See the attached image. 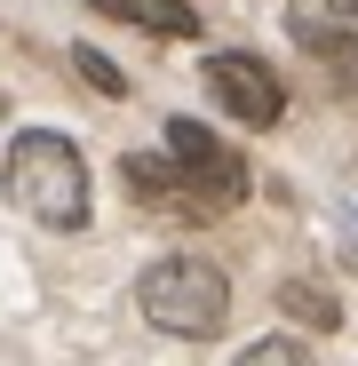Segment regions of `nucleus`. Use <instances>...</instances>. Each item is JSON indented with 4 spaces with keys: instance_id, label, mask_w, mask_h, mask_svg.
I'll list each match as a JSON object with an SVG mask.
<instances>
[{
    "instance_id": "nucleus-1",
    "label": "nucleus",
    "mask_w": 358,
    "mask_h": 366,
    "mask_svg": "<svg viewBox=\"0 0 358 366\" xmlns=\"http://www.w3.org/2000/svg\"><path fill=\"white\" fill-rule=\"evenodd\" d=\"M0 183H9L16 215H32L40 231H80V223H88V159H80L72 136H56V128L16 136Z\"/></svg>"
},
{
    "instance_id": "nucleus-2",
    "label": "nucleus",
    "mask_w": 358,
    "mask_h": 366,
    "mask_svg": "<svg viewBox=\"0 0 358 366\" xmlns=\"http://www.w3.org/2000/svg\"><path fill=\"white\" fill-rule=\"evenodd\" d=\"M136 302H144V319H151L159 335L207 342V335H223V319H231V279H223L215 263H199V255H167V263L144 271Z\"/></svg>"
},
{
    "instance_id": "nucleus-3",
    "label": "nucleus",
    "mask_w": 358,
    "mask_h": 366,
    "mask_svg": "<svg viewBox=\"0 0 358 366\" xmlns=\"http://www.w3.org/2000/svg\"><path fill=\"white\" fill-rule=\"evenodd\" d=\"M167 167L184 175V192L199 207H239L247 199V159L215 128H199V119H167Z\"/></svg>"
},
{
    "instance_id": "nucleus-4",
    "label": "nucleus",
    "mask_w": 358,
    "mask_h": 366,
    "mask_svg": "<svg viewBox=\"0 0 358 366\" xmlns=\"http://www.w3.org/2000/svg\"><path fill=\"white\" fill-rule=\"evenodd\" d=\"M207 88H215V104L231 112V119H247V128H279V112H287V88H279V72L263 64V56H207Z\"/></svg>"
},
{
    "instance_id": "nucleus-5",
    "label": "nucleus",
    "mask_w": 358,
    "mask_h": 366,
    "mask_svg": "<svg viewBox=\"0 0 358 366\" xmlns=\"http://www.w3.org/2000/svg\"><path fill=\"white\" fill-rule=\"evenodd\" d=\"M128 192H136L144 207H167V215H184V223H199V215H207V207L184 192V175L167 167V152H136V159H128Z\"/></svg>"
},
{
    "instance_id": "nucleus-6",
    "label": "nucleus",
    "mask_w": 358,
    "mask_h": 366,
    "mask_svg": "<svg viewBox=\"0 0 358 366\" xmlns=\"http://www.w3.org/2000/svg\"><path fill=\"white\" fill-rule=\"evenodd\" d=\"M88 9L111 16V24L159 32V40H192V32H199V9H192V0H88Z\"/></svg>"
},
{
    "instance_id": "nucleus-7",
    "label": "nucleus",
    "mask_w": 358,
    "mask_h": 366,
    "mask_svg": "<svg viewBox=\"0 0 358 366\" xmlns=\"http://www.w3.org/2000/svg\"><path fill=\"white\" fill-rule=\"evenodd\" d=\"M239 366H311V342L303 335H263V342L239 350Z\"/></svg>"
},
{
    "instance_id": "nucleus-8",
    "label": "nucleus",
    "mask_w": 358,
    "mask_h": 366,
    "mask_svg": "<svg viewBox=\"0 0 358 366\" xmlns=\"http://www.w3.org/2000/svg\"><path fill=\"white\" fill-rule=\"evenodd\" d=\"M279 302H287V319H303V327H334V295H319V287H303V279H294V287H279Z\"/></svg>"
},
{
    "instance_id": "nucleus-9",
    "label": "nucleus",
    "mask_w": 358,
    "mask_h": 366,
    "mask_svg": "<svg viewBox=\"0 0 358 366\" xmlns=\"http://www.w3.org/2000/svg\"><path fill=\"white\" fill-rule=\"evenodd\" d=\"M72 64H80V80H88L96 96H128V80H119V64H111V56H96V48H72Z\"/></svg>"
},
{
    "instance_id": "nucleus-10",
    "label": "nucleus",
    "mask_w": 358,
    "mask_h": 366,
    "mask_svg": "<svg viewBox=\"0 0 358 366\" xmlns=\"http://www.w3.org/2000/svg\"><path fill=\"white\" fill-rule=\"evenodd\" d=\"M327 9H334V16H342V24H358V0H327Z\"/></svg>"
}]
</instances>
